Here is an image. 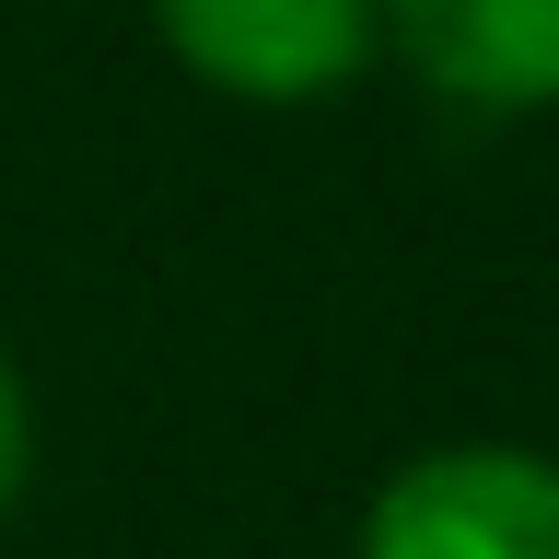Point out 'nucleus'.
<instances>
[{"label": "nucleus", "instance_id": "nucleus-1", "mask_svg": "<svg viewBox=\"0 0 559 559\" xmlns=\"http://www.w3.org/2000/svg\"><path fill=\"white\" fill-rule=\"evenodd\" d=\"M361 559H559V454L443 443L361 513Z\"/></svg>", "mask_w": 559, "mask_h": 559}, {"label": "nucleus", "instance_id": "nucleus-2", "mask_svg": "<svg viewBox=\"0 0 559 559\" xmlns=\"http://www.w3.org/2000/svg\"><path fill=\"white\" fill-rule=\"evenodd\" d=\"M152 24L210 94L234 105H326L361 82L384 12L373 0H152Z\"/></svg>", "mask_w": 559, "mask_h": 559}, {"label": "nucleus", "instance_id": "nucleus-3", "mask_svg": "<svg viewBox=\"0 0 559 559\" xmlns=\"http://www.w3.org/2000/svg\"><path fill=\"white\" fill-rule=\"evenodd\" d=\"M373 12L443 105H478V117L559 105V0H373Z\"/></svg>", "mask_w": 559, "mask_h": 559}, {"label": "nucleus", "instance_id": "nucleus-4", "mask_svg": "<svg viewBox=\"0 0 559 559\" xmlns=\"http://www.w3.org/2000/svg\"><path fill=\"white\" fill-rule=\"evenodd\" d=\"M24 466H35V419H24V384H12V361H0V513L24 501Z\"/></svg>", "mask_w": 559, "mask_h": 559}]
</instances>
